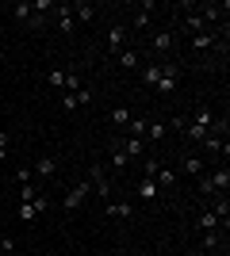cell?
I'll list each match as a JSON object with an SVG mask.
<instances>
[{"label":"cell","mask_w":230,"mask_h":256,"mask_svg":"<svg viewBox=\"0 0 230 256\" xmlns=\"http://www.w3.org/2000/svg\"><path fill=\"white\" fill-rule=\"evenodd\" d=\"M222 38V31L219 27H207V31H199V34H192V50H211V46Z\"/></svg>","instance_id":"7"},{"label":"cell","mask_w":230,"mask_h":256,"mask_svg":"<svg viewBox=\"0 0 230 256\" xmlns=\"http://www.w3.org/2000/svg\"><path fill=\"white\" fill-rule=\"evenodd\" d=\"M81 88H85V84H81V76H77V73H66V92H73V96H77Z\"/></svg>","instance_id":"33"},{"label":"cell","mask_w":230,"mask_h":256,"mask_svg":"<svg viewBox=\"0 0 230 256\" xmlns=\"http://www.w3.org/2000/svg\"><path fill=\"white\" fill-rule=\"evenodd\" d=\"M161 138H165V122H146L142 142H161Z\"/></svg>","instance_id":"23"},{"label":"cell","mask_w":230,"mask_h":256,"mask_svg":"<svg viewBox=\"0 0 230 256\" xmlns=\"http://www.w3.org/2000/svg\"><path fill=\"white\" fill-rule=\"evenodd\" d=\"M150 46H153L157 54H169V50H173V31H157V34L150 38Z\"/></svg>","instance_id":"16"},{"label":"cell","mask_w":230,"mask_h":256,"mask_svg":"<svg viewBox=\"0 0 230 256\" xmlns=\"http://www.w3.org/2000/svg\"><path fill=\"white\" fill-rule=\"evenodd\" d=\"M180 172H184V176H203V172H207V164H203V157H199V153H188V157L180 160Z\"/></svg>","instance_id":"10"},{"label":"cell","mask_w":230,"mask_h":256,"mask_svg":"<svg viewBox=\"0 0 230 256\" xmlns=\"http://www.w3.org/2000/svg\"><path fill=\"white\" fill-rule=\"evenodd\" d=\"M184 31H188V34H199V31H207V23H203V20L196 16V8H192V4H188V16H184Z\"/></svg>","instance_id":"15"},{"label":"cell","mask_w":230,"mask_h":256,"mask_svg":"<svg viewBox=\"0 0 230 256\" xmlns=\"http://www.w3.org/2000/svg\"><path fill=\"white\" fill-rule=\"evenodd\" d=\"M150 12H153V0H146L142 12L134 16V31H146V27H150Z\"/></svg>","instance_id":"22"},{"label":"cell","mask_w":230,"mask_h":256,"mask_svg":"<svg viewBox=\"0 0 230 256\" xmlns=\"http://www.w3.org/2000/svg\"><path fill=\"white\" fill-rule=\"evenodd\" d=\"M226 12H230V4H203V8H196V16L203 23H219Z\"/></svg>","instance_id":"8"},{"label":"cell","mask_w":230,"mask_h":256,"mask_svg":"<svg viewBox=\"0 0 230 256\" xmlns=\"http://www.w3.org/2000/svg\"><path fill=\"white\" fill-rule=\"evenodd\" d=\"M153 184H157V188H176V168H157L153 172Z\"/></svg>","instance_id":"17"},{"label":"cell","mask_w":230,"mask_h":256,"mask_svg":"<svg viewBox=\"0 0 230 256\" xmlns=\"http://www.w3.org/2000/svg\"><path fill=\"white\" fill-rule=\"evenodd\" d=\"M0 248H4V256H20V252H16V241H12V237H4V241H0Z\"/></svg>","instance_id":"36"},{"label":"cell","mask_w":230,"mask_h":256,"mask_svg":"<svg viewBox=\"0 0 230 256\" xmlns=\"http://www.w3.org/2000/svg\"><path fill=\"white\" fill-rule=\"evenodd\" d=\"M119 150L127 153V160H142V157H146V142H142V138H131V134H127Z\"/></svg>","instance_id":"9"},{"label":"cell","mask_w":230,"mask_h":256,"mask_svg":"<svg viewBox=\"0 0 230 256\" xmlns=\"http://www.w3.org/2000/svg\"><path fill=\"white\" fill-rule=\"evenodd\" d=\"M207 180H211V188H215V195H226V192H230V164L211 168V172H207Z\"/></svg>","instance_id":"5"},{"label":"cell","mask_w":230,"mask_h":256,"mask_svg":"<svg viewBox=\"0 0 230 256\" xmlns=\"http://www.w3.org/2000/svg\"><path fill=\"white\" fill-rule=\"evenodd\" d=\"M31 172H35V176H43V180H50V176L58 172V160H54V157H39V160L31 164Z\"/></svg>","instance_id":"13"},{"label":"cell","mask_w":230,"mask_h":256,"mask_svg":"<svg viewBox=\"0 0 230 256\" xmlns=\"http://www.w3.org/2000/svg\"><path fill=\"white\" fill-rule=\"evenodd\" d=\"M176 84H180V69H176L173 62H165V65H161V80L153 84V92H157V96H173Z\"/></svg>","instance_id":"1"},{"label":"cell","mask_w":230,"mask_h":256,"mask_svg":"<svg viewBox=\"0 0 230 256\" xmlns=\"http://www.w3.org/2000/svg\"><path fill=\"white\" fill-rule=\"evenodd\" d=\"M4 160H8V150H4V146H0V164H4Z\"/></svg>","instance_id":"38"},{"label":"cell","mask_w":230,"mask_h":256,"mask_svg":"<svg viewBox=\"0 0 230 256\" xmlns=\"http://www.w3.org/2000/svg\"><path fill=\"white\" fill-rule=\"evenodd\" d=\"M111 164H115V168H127V164H131V160H127V153H123L119 146H111Z\"/></svg>","instance_id":"29"},{"label":"cell","mask_w":230,"mask_h":256,"mask_svg":"<svg viewBox=\"0 0 230 256\" xmlns=\"http://www.w3.org/2000/svg\"><path fill=\"white\" fill-rule=\"evenodd\" d=\"M62 107H66V111H77V107H81V100H77L73 92H62Z\"/></svg>","instance_id":"35"},{"label":"cell","mask_w":230,"mask_h":256,"mask_svg":"<svg viewBox=\"0 0 230 256\" xmlns=\"http://www.w3.org/2000/svg\"><path fill=\"white\" fill-rule=\"evenodd\" d=\"M100 256H111V252H100Z\"/></svg>","instance_id":"40"},{"label":"cell","mask_w":230,"mask_h":256,"mask_svg":"<svg viewBox=\"0 0 230 256\" xmlns=\"http://www.w3.org/2000/svg\"><path fill=\"white\" fill-rule=\"evenodd\" d=\"M138 76H142L146 88H153L157 80H161V65H142V69H138Z\"/></svg>","instance_id":"19"},{"label":"cell","mask_w":230,"mask_h":256,"mask_svg":"<svg viewBox=\"0 0 230 256\" xmlns=\"http://www.w3.org/2000/svg\"><path fill=\"white\" fill-rule=\"evenodd\" d=\"M134 195H138L142 203H153V199L161 195V188H157V184H153L150 176H142V180H138V188H134Z\"/></svg>","instance_id":"11"},{"label":"cell","mask_w":230,"mask_h":256,"mask_svg":"<svg viewBox=\"0 0 230 256\" xmlns=\"http://www.w3.org/2000/svg\"><path fill=\"white\" fill-rule=\"evenodd\" d=\"M46 84H50V88H62V92H66V69H50V73H46Z\"/></svg>","instance_id":"24"},{"label":"cell","mask_w":230,"mask_h":256,"mask_svg":"<svg viewBox=\"0 0 230 256\" xmlns=\"http://www.w3.org/2000/svg\"><path fill=\"white\" fill-rule=\"evenodd\" d=\"M88 184H92V188H96V184H104L108 180V172H104V164H92V168H88V176H85Z\"/></svg>","instance_id":"27"},{"label":"cell","mask_w":230,"mask_h":256,"mask_svg":"<svg viewBox=\"0 0 230 256\" xmlns=\"http://www.w3.org/2000/svg\"><path fill=\"white\" fill-rule=\"evenodd\" d=\"M203 256H226V252H222V248H211V252H203Z\"/></svg>","instance_id":"37"},{"label":"cell","mask_w":230,"mask_h":256,"mask_svg":"<svg viewBox=\"0 0 230 256\" xmlns=\"http://www.w3.org/2000/svg\"><path fill=\"white\" fill-rule=\"evenodd\" d=\"M12 20L16 23H31V16H35V8H31V0H20V4H12Z\"/></svg>","instance_id":"14"},{"label":"cell","mask_w":230,"mask_h":256,"mask_svg":"<svg viewBox=\"0 0 230 256\" xmlns=\"http://www.w3.org/2000/svg\"><path fill=\"white\" fill-rule=\"evenodd\" d=\"M111 122H115V126H127V122H131V107H115V111H111Z\"/></svg>","instance_id":"28"},{"label":"cell","mask_w":230,"mask_h":256,"mask_svg":"<svg viewBox=\"0 0 230 256\" xmlns=\"http://www.w3.org/2000/svg\"><path fill=\"white\" fill-rule=\"evenodd\" d=\"M31 180H35L31 164H20V168H16V184H31Z\"/></svg>","instance_id":"31"},{"label":"cell","mask_w":230,"mask_h":256,"mask_svg":"<svg viewBox=\"0 0 230 256\" xmlns=\"http://www.w3.org/2000/svg\"><path fill=\"white\" fill-rule=\"evenodd\" d=\"M196 226H199V234H207V230H222V222H219V218H215L211 210H203V214H199V218H196Z\"/></svg>","instance_id":"21"},{"label":"cell","mask_w":230,"mask_h":256,"mask_svg":"<svg viewBox=\"0 0 230 256\" xmlns=\"http://www.w3.org/2000/svg\"><path fill=\"white\" fill-rule=\"evenodd\" d=\"M88 195H92V184H88V180H81V184H77V188H73L69 195H62V206H66V210H77V206L85 203Z\"/></svg>","instance_id":"3"},{"label":"cell","mask_w":230,"mask_h":256,"mask_svg":"<svg viewBox=\"0 0 230 256\" xmlns=\"http://www.w3.org/2000/svg\"><path fill=\"white\" fill-rule=\"evenodd\" d=\"M69 12H73L77 23H88L92 16H96V8H92V4H85V0H81V4H69Z\"/></svg>","instance_id":"18"},{"label":"cell","mask_w":230,"mask_h":256,"mask_svg":"<svg viewBox=\"0 0 230 256\" xmlns=\"http://www.w3.org/2000/svg\"><path fill=\"white\" fill-rule=\"evenodd\" d=\"M43 210H50V199H46V195H39L35 203H20V218H23V222H35Z\"/></svg>","instance_id":"6"},{"label":"cell","mask_w":230,"mask_h":256,"mask_svg":"<svg viewBox=\"0 0 230 256\" xmlns=\"http://www.w3.org/2000/svg\"><path fill=\"white\" fill-rule=\"evenodd\" d=\"M211 248H219V230H207V234H203V252H211Z\"/></svg>","instance_id":"30"},{"label":"cell","mask_w":230,"mask_h":256,"mask_svg":"<svg viewBox=\"0 0 230 256\" xmlns=\"http://www.w3.org/2000/svg\"><path fill=\"white\" fill-rule=\"evenodd\" d=\"M115 58H119V65H123V69H131V73H134V69H142V54L134 50V46H127V50L115 54Z\"/></svg>","instance_id":"12"},{"label":"cell","mask_w":230,"mask_h":256,"mask_svg":"<svg viewBox=\"0 0 230 256\" xmlns=\"http://www.w3.org/2000/svg\"><path fill=\"white\" fill-rule=\"evenodd\" d=\"M39 188H35V184H20V203H35V199H39Z\"/></svg>","instance_id":"25"},{"label":"cell","mask_w":230,"mask_h":256,"mask_svg":"<svg viewBox=\"0 0 230 256\" xmlns=\"http://www.w3.org/2000/svg\"><path fill=\"white\" fill-rule=\"evenodd\" d=\"M50 16H54V23H58V31H62V34H73L77 31V20H73V12H69V4H58Z\"/></svg>","instance_id":"4"},{"label":"cell","mask_w":230,"mask_h":256,"mask_svg":"<svg viewBox=\"0 0 230 256\" xmlns=\"http://www.w3.org/2000/svg\"><path fill=\"white\" fill-rule=\"evenodd\" d=\"M111 256H131V252H127V248H119V252H111Z\"/></svg>","instance_id":"39"},{"label":"cell","mask_w":230,"mask_h":256,"mask_svg":"<svg viewBox=\"0 0 230 256\" xmlns=\"http://www.w3.org/2000/svg\"><path fill=\"white\" fill-rule=\"evenodd\" d=\"M161 168V160H153V157H142V176H150L153 180V172Z\"/></svg>","instance_id":"32"},{"label":"cell","mask_w":230,"mask_h":256,"mask_svg":"<svg viewBox=\"0 0 230 256\" xmlns=\"http://www.w3.org/2000/svg\"><path fill=\"white\" fill-rule=\"evenodd\" d=\"M127 34H131V27H127V23H111V27H108V38H104V42H108V50H111V54H123V50H127Z\"/></svg>","instance_id":"2"},{"label":"cell","mask_w":230,"mask_h":256,"mask_svg":"<svg viewBox=\"0 0 230 256\" xmlns=\"http://www.w3.org/2000/svg\"><path fill=\"white\" fill-rule=\"evenodd\" d=\"M127 126H131V138H142L146 134V118H131Z\"/></svg>","instance_id":"34"},{"label":"cell","mask_w":230,"mask_h":256,"mask_svg":"<svg viewBox=\"0 0 230 256\" xmlns=\"http://www.w3.org/2000/svg\"><path fill=\"white\" fill-rule=\"evenodd\" d=\"M184 134H188V142H196V146H199L203 138H207V130H203V126H196V122H184Z\"/></svg>","instance_id":"26"},{"label":"cell","mask_w":230,"mask_h":256,"mask_svg":"<svg viewBox=\"0 0 230 256\" xmlns=\"http://www.w3.org/2000/svg\"><path fill=\"white\" fill-rule=\"evenodd\" d=\"M108 218H131V203H127V199H111L108 203Z\"/></svg>","instance_id":"20"}]
</instances>
